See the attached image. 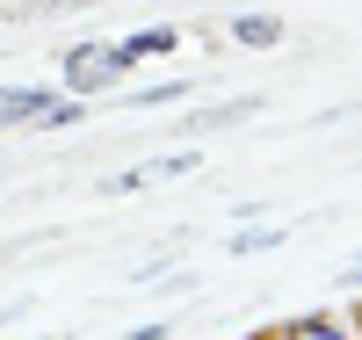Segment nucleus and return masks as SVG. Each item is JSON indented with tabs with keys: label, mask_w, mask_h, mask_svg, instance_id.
I'll return each mask as SVG.
<instances>
[{
	"label": "nucleus",
	"mask_w": 362,
	"mask_h": 340,
	"mask_svg": "<svg viewBox=\"0 0 362 340\" xmlns=\"http://www.w3.org/2000/svg\"><path fill=\"white\" fill-rule=\"evenodd\" d=\"M66 80L80 87V95H95V87H109V58H102L95 44H80V51L66 58Z\"/></svg>",
	"instance_id": "obj_2"
},
{
	"label": "nucleus",
	"mask_w": 362,
	"mask_h": 340,
	"mask_svg": "<svg viewBox=\"0 0 362 340\" xmlns=\"http://www.w3.org/2000/svg\"><path fill=\"white\" fill-rule=\"evenodd\" d=\"M239 116H261V102L254 95H239V102H218V109H203L189 131H225V123H239Z\"/></svg>",
	"instance_id": "obj_3"
},
{
	"label": "nucleus",
	"mask_w": 362,
	"mask_h": 340,
	"mask_svg": "<svg viewBox=\"0 0 362 340\" xmlns=\"http://www.w3.org/2000/svg\"><path fill=\"white\" fill-rule=\"evenodd\" d=\"M51 109V95H37V87H0V131L8 123H37Z\"/></svg>",
	"instance_id": "obj_1"
},
{
	"label": "nucleus",
	"mask_w": 362,
	"mask_h": 340,
	"mask_svg": "<svg viewBox=\"0 0 362 340\" xmlns=\"http://www.w3.org/2000/svg\"><path fill=\"white\" fill-rule=\"evenodd\" d=\"M297 333H305V340H341L334 326H319V319H305V326H297Z\"/></svg>",
	"instance_id": "obj_5"
},
{
	"label": "nucleus",
	"mask_w": 362,
	"mask_h": 340,
	"mask_svg": "<svg viewBox=\"0 0 362 340\" xmlns=\"http://www.w3.org/2000/svg\"><path fill=\"white\" fill-rule=\"evenodd\" d=\"M232 37H239V44H276V37H283V22H276V15H239V22H232Z\"/></svg>",
	"instance_id": "obj_4"
}]
</instances>
